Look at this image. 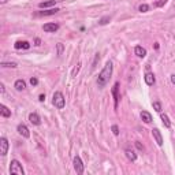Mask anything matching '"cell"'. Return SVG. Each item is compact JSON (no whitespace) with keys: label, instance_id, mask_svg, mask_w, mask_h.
I'll return each instance as SVG.
<instances>
[{"label":"cell","instance_id":"cell-34","mask_svg":"<svg viewBox=\"0 0 175 175\" xmlns=\"http://www.w3.org/2000/svg\"><path fill=\"white\" fill-rule=\"evenodd\" d=\"M7 2H8V0H0V3H2V4H6Z\"/></svg>","mask_w":175,"mask_h":175},{"label":"cell","instance_id":"cell-6","mask_svg":"<svg viewBox=\"0 0 175 175\" xmlns=\"http://www.w3.org/2000/svg\"><path fill=\"white\" fill-rule=\"evenodd\" d=\"M43 29L47 33H55V32L59 29V25H58V23H45V25L43 26Z\"/></svg>","mask_w":175,"mask_h":175},{"label":"cell","instance_id":"cell-15","mask_svg":"<svg viewBox=\"0 0 175 175\" xmlns=\"http://www.w3.org/2000/svg\"><path fill=\"white\" fill-rule=\"evenodd\" d=\"M58 11H60L59 8H51V10H47V11H40L39 15L41 17H48V15H54V14H56Z\"/></svg>","mask_w":175,"mask_h":175},{"label":"cell","instance_id":"cell-17","mask_svg":"<svg viewBox=\"0 0 175 175\" xmlns=\"http://www.w3.org/2000/svg\"><path fill=\"white\" fill-rule=\"evenodd\" d=\"M15 89L17 90H19V92H21V90H25V88H26V84H25V81H22V80H17L15 81Z\"/></svg>","mask_w":175,"mask_h":175},{"label":"cell","instance_id":"cell-29","mask_svg":"<svg viewBox=\"0 0 175 175\" xmlns=\"http://www.w3.org/2000/svg\"><path fill=\"white\" fill-rule=\"evenodd\" d=\"M30 84H32V85H33V86H36L37 85V84H39V80H37V78H30Z\"/></svg>","mask_w":175,"mask_h":175},{"label":"cell","instance_id":"cell-32","mask_svg":"<svg viewBox=\"0 0 175 175\" xmlns=\"http://www.w3.org/2000/svg\"><path fill=\"white\" fill-rule=\"evenodd\" d=\"M171 82H173L174 85H175V74H173V75H171Z\"/></svg>","mask_w":175,"mask_h":175},{"label":"cell","instance_id":"cell-22","mask_svg":"<svg viewBox=\"0 0 175 175\" xmlns=\"http://www.w3.org/2000/svg\"><path fill=\"white\" fill-rule=\"evenodd\" d=\"M138 10L141 11V13H147V11L149 10V6H148V4H141L138 7Z\"/></svg>","mask_w":175,"mask_h":175},{"label":"cell","instance_id":"cell-21","mask_svg":"<svg viewBox=\"0 0 175 175\" xmlns=\"http://www.w3.org/2000/svg\"><path fill=\"white\" fill-rule=\"evenodd\" d=\"M166 3H167V0H157V2L153 3V6H155V7L159 8V7H163V6H164Z\"/></svg>","mask_w":175,"mask_h":175},{"label":"cell","instance_id":"cell-16","mask_svg":"<svg viewBox=\"0 0 175 175\" xmlns=\"http://www.w3.org/2000/svg\"><path fill=\"white\" fill-rule=\"evenodd\" d=\"M0 112H2L3 118H8V116H11V111L8 110L4 104H2V106H0Z\"/></svg>","mask_w":175,"mask_h":175},{"label":"cell","instance_id":"cell-14","mask_svg":"<svg viewBox=\"0 0 175 175\" xmlns=\"http://www.w3.org/2000/svg\"><path fill=\"white\" fill-rule=\"evenodd\" d=\"M141 119L145 122V123H151V122H152V115H151L148 111H142L141 112Z\"/></svg>","mask_w":175,"mask_h":175},{"label":"cell","instance_id":"cell-3","mask_svg":"<svg viewBox=\"0 0 175 175\" xmlns=\"http://www.w3.org/2000/svg\"><path fill=\"white\" fill-rule=\"evenodd\" d=\"M10 174H13V175H23L25 174V171H23V168H22V164L18 162V160L14 159L13 162H11Z\"/></svg>","mask_w":175,"mask_h":175},{"label":"cell","instance_id":"cell-25","mask_svg":"<svg viewBox=\"0 0 175 175\" xmlns=\"http://www.w3.org/2000/svg\"><path fill=\"white\" fill-rule=\"evenodd\" d=\"M108 21H110V17H104L103 19H100V25H106V23H108Z\"/></svg>","mask_w":175,"mask_h":175},{"label":"cell","instance_id":"cell-4","mask_svg":"<svg viewBox=\"0 0 175 175\" xmlns=\"http://www.w3.org/2000/svg\"><path fill=\"white\" fill-rule=\"evenodd\" d=\"M74 168H75V171H77V174L84 173V163H82V160H81L80 156L74 157Z\"/></svg>","mask_w":175,"mask_h":175},{"label":"cell","instance_id":"cell-2","mask_svg":"<svg viewBox=\"0 0 175 175\" xmlns=\"http://www.w3.org/2000/svg\"><path fill=\"white\" fill-rule=\"evenodd\" d=\"M52 103L56 108L62 110L65 108V104H66V100H65V96H63L62 92H55L54 93V97H52Z\"/></svg>","mask_w":175,"mask_h":175},{"label":"cell","instance_id":"cell-35","mask_svg":"<svg viewBox=\"0 0 175 175\" xmlns=\"http://www.w3.org/2000/svg\"><path fill=\"white\" fill-rule=\"evenodd\" d=\"M174 10H175V6H174Z\"/></svg>","mask_w":175,"mask_h":175},{"label":"cell","instance_id":"cell-7","mask_svg":"<svg viewBox=\"0 0 175 175\" xmlns=\"http://www.w3.org/2000/svg\"><path fill=\"white\" fill-rule=\"evenodd\" d=\"M152 134H153V138L156 140L157 145H159V147H162V145H163V137H162V133H160V130H159V129H153V130H152Z\"/></svg>","mask_w":175,"mask_h":175},{"label":"cell","instance_id":"cell-30","mask_svg":"<svg viewBox=\"0 0 175 175\" xmlns=\"http://www.w3.org/2000/svg\"><path fill=\"white\" fill-rule=\"evenodd\" d=\"M39 100H40V101H45V95H40Z\"/></svg>","mask_w":175,"mask_h":175},{"label":"cell","instance_id":"cell-10","mask_svg":"<svg viewBox=\"0 0 175 175\" xmlns=\"http://www.w3.org/2000/svg\"><path fill=\"white\" fill-rule=\"evenodd\" d=\"M118 89H119V82H116L112 88V95H114V100H115V108H118V101H119V95H118Z\"/></svg>","mask_w":175,"mask_h":175},{"label":"cell","instance_id":"cell-20","mask_svg":"<svg viewBox=\"0 0 175 175\" xmlns=\"http://www.w3.org/2000/svg\"><path fill=\"white\" fill-rule=\"evenodd\" d=\"M126 156H127V159L129 160H131V162H136V159H137V155L130 149H126Z\"/></svg>","mask_w":175,"mask_h":175},{"label":"cell","instance_id":"cell-12","mask_svg":"<svg viewBox=\"0 0 175 175\" xmlns=\"http://www.w3.org/2000/svg\"><path fill=\"white\" fill-rule=\"evenodd\" d=\"M155 75H153V73H149L148 71L147 74H145V82H147V85H149V86H152L153 84H155Z\"/></svg>","mask_w":175,"mask_h":175},{"label":"cell","instance_id":"cell-28","mask_svg":"<svg viewBox=\"0 0 175 175\" xmlns=\"http://www.w3.org/2000/svg\"><path fill=\"white\" fill-rule=\"evenodd\" d=\"M63 52V44H58V55H62Z\"/></svg>","mask_w":175,"mask_h":175},{"label":"cell","instance_id":"cell-33","mask_svg":"<svg viewBox=\"0 0 175 175\" xmlns=\"http://www.w3.org/2000/svg\"><path fill=\"white\" fill-rule=\"evenodd\" d=\"M0 88H2V93H4V85L2 84V85H0Z\"/></svg>","mask_w":175,"mask_h":175},{"label":"cell","instance_id":"cell-23","mask_svg":"<svg viewBox=\"0 0 175 175\" xmlns=\"http://www.w3.org/2000/svg\"><path fill=\"white\" fill-rule=\"evenodd\" d=\"M153 108H155V111L160 112V111H162V104H160L159 101H155V103H153Z\"/></svg>","mask_w":175,"mask_h":175},{"label":"cell","instance_id":"cell-1","mask_svg":"<svg viewBox=\"0 0 175 175\" xmlns=\"http://www.w3.org/2000/svg\"><path fill=\"white\" fill-rule=\"evenodd\" d=\"M111 75H112V62H107L104 69L101 70V73L99 74L97 78V85L99 88H104L107 85V82L110 81Z\"/></svg>","mask_w":175,"mask_h":175},{"label":"cell","instance_id":"cell-11","mask_svg":"<svg viewBox=\"0 0 175 175\" xmlns=\"http://www.w3.org/2000/svg\"><path fill=\"white\" fill-rule=\"evenodd\" d=\"M134 54H136L138 58H145V55H147V49L142 48L141 45H137L136 48H134Z\"/></svg>","mask_w":175,"mask_h":175},{"label":"cell","instance_id":"cell-18","mask_svg":"<svg viewBox=\"0 0 175 175\" xmlns=\"http://www.w3.org/2000/svg\"><path fill=\"white\" fill-rule=\"evenodd\" d=\"M56 2H58V0H48V2H43V3H40V4H39V7H40V8L51 7V6H55V4H56Z\"/></svg>","mask_w":175,"mask_h":175},{"label":"cell","instance_id":"cell-5","mask_svg":"<svg viewBox=\"0 0 175 175\" xmlns=\"http://www.w3.org/2000/svg\"><path fill=\"white\" fill-rule=\"evenodd\" d=\"M7 152H8V141H7V138L2 137V138H0V155L6 156Z\"/></svg>","mask_w":175,"mask_h":175},{"label":"cell","instance_id":"cell-8","mask_svg":"<svg viewBox=\"0 0 175 175\" xmlns=\"http://www.w3.org/2000/svg\"><path fill=\"white\" fill-rule=\"evenodd\" d=\"M18 133L25 137V138H29V137H30V131H29V129L25 126V125H18Z\"/></svg>","mask_w":175,"mask_h":175},{"label":"cell","instance_id":"cell-27","mask_svg":"<svg viewBox=\"0 0 175 175\" xmlns=\"http://www.w3.org/2000/svg\"><path fill=\"white\" fill-rule=\"evenodd\" d=\"M80 67H81V63H78V66L75 67L74 70H73V77H75V74H77V73L80 71Z\"/></svg>","mask_w":175,"mask_h":175},{"label":"cell","instance_id":"cell-31","mask_svg":"<svg viewBox=\"0 0 175 175\" xmlns=\"http://www.w3.org/2000/svg\"><path fill=\"white\" fill-rule=\"evenodd\" d=\"M136 145H137V148H138V149H144V147H142L140 142H136Z\"/></svg>","mask_w":175,"mask_h":175},{"label":"cell","instance_id":"cell-9","mask_svg":"<svg viewBox=\"0 0 175 175\" xmlns=\"http://www.w3.org/2000/svg\"><path fill=\"white\" fill-rule=\"evenodd\" d=\"M29 121H30L32 125H36V126H39V125L41 123V119H40V116L37 115L36 112H33V114L29 115Z\"/></svg>","mask_w":175,"mask_h":175},{"label":"cell","instance_id":"cell-13","mask_svg":"<svg viewBox=\"0 0 175 175\" xmlns=\"http://www.w3.org/2000/svg\"><path fill=\"white\" fill-rule=\"evenodd\" d=\"M14 47H15V49H29L30 48V44L28 41H17Z\"/></svg>","mask_w":175,"mask_h":175},{"label":"cell","instance_id":"cell-26","mask_svg":"<svg viewBox=\"0 0 175 175\" xmlns=\"http://www.w3.org/2000/svg\"><path fill=\"white\" fill-rule=\"evenodd\" d=\"M111 129H112V133L115 134V136H118V134H119V127L116 126V125H114V126L111 127Z\"/></svg>","mask_w":175,"mask_h":175},{"label":"cell","instance_id":"cell-24","mask_svg":"<svg viewBox=\"0 0 175 175\" xmlns=\"http://www.w3.org/2000/svg\"><path fill=\"white\" fill-rule=\"evenodd\" d=\"M2 66H3V67H17V63H15V62H11V63H6V62H3V63H2Z\"/></svg>","mask_w":175,"mask_h":175},{"label":"cell","instance_id":"cell-19","mask_svg":"<svg viewBox=\"0 0 175 175\" xmlns=\"http://www.w3.org/2000/svg\"><path fill=\"white\" fill-rule=\"evenodd\" d=\"M160 118H162L163 125H164L167 129H170V127H171V122H170V119H168V116L166 115V114H162V115H160Z\"/></svg>","mask_w":175,"mask_h":175}]
</instances>
